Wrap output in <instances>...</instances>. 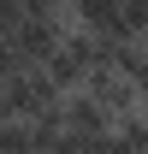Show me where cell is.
<instances>
[{
	"instance_id": "4",
	"label": "cell",
	"mask_w": 148,
	"mask_h": 154,
	"mask_svg": "<svg viewBox=\"0 0 148 154\" xmlns=\"http://www.w3.org/2000/svg\"><path fill=\"white\" fill-rule=\"evenodd\" d=\"M30 12H71V0H24Z\"/></svg>"
},
{
	"instance_id": "1",
	"label": "cell",
	"mask_w": 148,
	"mask_h": 154,
	"mask_svg": "<svg viewBox=\"0 0 148 154\" xmlns=\"http://www.w3.org/2000/svg\"><path fill=\"white\" fill-rule=\"evenodd\" d=\"M59 89L48 83V71L42 65H30V71H12V77H0V119H42V113H54L59 107Z\"/></svg>"
},
{
	"instance_id": "2",
	"label": "cell",
	"mask_w": 148,
	"mask_h": 154,
	"mask_svg": "<svg viewBox=\"0 0 148 154\" xmlns=\"http://www.w3.org/2000/svg\"><path fill=\"white\" fill-rule=\"evenodd\" d=\"M65 30H71V18L65 12H24V24L12 30V54L24 59V65H48L54 59V48L65 42Z\"/></svg>"
},
{
	"instance_id": "5",
	"label": "cell",
	"mask_w": 148,
	"mask_h": 154,
	"mask_svg": "<svg viewBox=\"0 0 148 154\" xmlns=\"http://www.w3.org/2000/svg\"><path fill=\"white\" fill-rule=\"evenodd\" d=\"M54 154H65V148H54Z\"/></svg>"
},
{
	"instance_id": "3",
	"label": "cell",
	"mask_w": 148,
	"mask_h": 154,
	"mask_svg": "<svg viewBox=\"0 0 148 154\" xmlns=\"http://www.w3.org/2000/svg\"><path fill=\"white\" fill-rule=\"evenodd\" d=\"M119 36L148 42V0H119Z\"/></svg>"
}]
</instances>
